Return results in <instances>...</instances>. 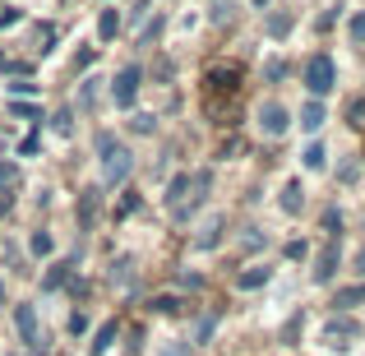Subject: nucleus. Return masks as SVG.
Instances as JSON below:
<instances>
[{
	"mask_svg": "<svg viewBox=\"0 0 365 356\" xmlns=\"http://www.w3.org/2000/svg\"><path fill=\"white\" fill-rule=\"evenodd\" d=\"M74 213H79V232H88L93 223H98V213H102V190H79V208H74Z\"/></svg>",
	"mask_w": 365,
	"mask_h": 356,
	"instance_id": "nucleus-10",
	"label": "nucleus"
},
{
	"mask_svg": "<svg viewBox=\"0 0 365 356\" xmlns=\"http://www.w3.org/2000/svg\"><path fill=\"white\" fill-rule=\"evenodd\" d=\"M139 83H143V70H139V65H125L116 79H111V102H116V107H134Z\"/></svg>",
	"mask_w": 365,
	"mask_h": 356,
	"instance_id": "nucleus-5",
	"label": "nucleus"
},
{
	"mask_svg": "<svg viewBox=\"0 0 365 356\" xmlns=\"http://www.w3.org/2000/svg\"><path fill=\"white\" fill-rule=\"evenodd\" d=\"M250 5H255V9H268V0H250Z\"/></svg>",
	"mask_w": 365,
	"mask_h": 356,
	"instance_id": "nucleus-38",
	"label": "nucleus"
},
{
	"mask_svg": "<svg viewBox=\"0 0 365 356\" xmlns=\"http://www.w3.org/2000/svg\"><path fill=\"white\" fill-rule=\"evenodd\" d=\"M0 65H5V56H0Z\"/></svg>",
	"mask_w": 365,
	"mask_h": 356,
	"instance_id": "nucleus-39",
	"label": "nucleus"
},
{
	"mask_svg": "<svg viewBox=\"0 0 365 356\" xmlns=\"http://www.w3.org/2000/svg\"><path fill=\"white\" fill-rule=\"evenodd\" d=\"M268 33H273V37H287V33H292V14H273V19H268Z\"/></svg>",
	"mask_w": 365,
	"mask_h": 356,
	"instance_id": "nucleus-24",
	"label": "nucleus"
},
{
	"mask_svg": "<svg viewBox=\"0 0 365 356\" xmlns=\"http://www.w3.org/2000/svg\"><path fill=\"white\" fill-rule=\"evenodd\" d=\"M19 185V167H5L0 162V190H14Z\"/></svg>",
	"mask_w": 365,
	"mask_h": 356,
	"instance_id": "nucleus-26",
	"label": "nucleus"
},
{
	"mask_svg": "<svg viewBox=\"0 0 365 356\" xmlns=\"http://www.w3.org/2000/svg\"><path fill=\"white\" fill-rule=\"evenodd\" d=\"M158 356H195V352H190V342H167Z\"/></svg>",
	"mask_w": 365,
	"mask_h": 356,
	"instance_id": "nucleus-28",
	"label": "nucleus"
},
{
	"mask_svg": "<svg viewBox=\"0 0 365 356\" xmlns=\"http://www.w3.org/2000/svg\"><path fill=\"white\" fill-rule=\"evenodd\" d=\"M93 148H98V158H102V162H107L111 153L120 148V143H116V134H111V130H98V139H93Z\"/></svg>",
	"mask_w": 365,
	"mask_h": 356,
	"instance_id": "nucleus-21",
	"label": "nucleus"
},
{
	"mask_svg": "<svg viewBox=\"0 0 365 356\" xmlns=\"http://www.w3.org/2000/svg\"><path fill=\"white\" fill-rule=\"evenodd\" d=\"M351 268H356V273H361V278H365V245H361V250H356V259H351Z\"/></svg>",
	"mask_w": 365,
	"mask_h": 356,
	"instance_id": "nucleus-37",
	"label": "nucleus"
},
{
	"mask_svg": "<svg viewBox=\"0 0 365 356\" xmlns=\"http://www.w3.org/2000/svg\"><path fill=\"white\" fill-rule=\"evenodd\" d=\"M287 125H292V111L282 107V102H264V107H259V130L264 134H287Z\"/></svg>",
	"mask_w": 365,
	"mask_h": 356,
	"instance_id": "nucleus-7",
	"label": "nucleus"
},
{
	"mask_svg": "<svg viewBox=\"0 0 365 356\" xmlns=\"http://www.w3.org/2000/svg\"><path fill=\"white\" fill-rule=\"evenodd\" d=\"M282 208H287V213H301V208H305V190H301V180H287V190H282Z\"/></svg>",
	"mask_w": 365,
	"mask_h": 356,
	"instance_id": "nucleus-16",
	"label": "nucleus"
},
{
	"mask_svg": "<svg viewBox=\"0 0 365 356\" xmlns=\"http://www.w3.org/2000/svg\"><path fill=\"white\" fill-rule=\"evenodd\" d=\"M365 301V283H356V287H342L338 296H333V305H338V310H351V305H361Z\"/></svg>",
	"mask_w": 365,
	"mask_h": 356,
	"instance_id": "nucleus-18",
	"label": "nucleus"
},
{
	"mask_svg": "<svg viewBox=\"0 0 365 356\" xmlns=\"http://www.w3.org/2000/svg\"><path fill=\"white\" fill-rule=\"evenodd\" d=\"M153 125H158L153 116H134V134H153Z\"/></svg>",
	"mask_w": 365,
	"mask_h": 356,
	"instance_id": "nucleus-32",
	"label": "nucleus"
},
{
	"mask_svg": "<svg viewBox=\"0 0 365 356\" xmlns=\"http://www.w3.org/2000/svg\"><path fill=\"white\" fill-rule=\"evenodd\" d=\"M116 33H120V14H116V9H102V19H98V37H102V42H111Z\"/></svg>",
	"mask_w": 365,
	"mask_h": 356,
	"instance_id": "nucleus-19",
	"label": "nucleus"
},
{
	"mask_svg": "<svg viewBox=\"0 0 365 356\" xmlns=\"http://www.w3.org/2000/svg\"><path fill=\"white\" fill-rule=\"evenodd\" d=\"M264 74H268V83H277V79L287 74V65H282V61H268V65H264Z\"/></svg>",
	"mask_w": 365,
	"mask_h": 356,
	"instance_id": "nucleus-29",
	"label": "nucleus"
},
{
	"mask_svg": "<svg viewBox=\"0 0 365 356\" xmlns=\"http://www.w3.org/2000/svg\"><path fill=\"white\" fill-rule=\"evenodd\" d=\"M208 185H213V171H195V190H190V199H185V204H180V208H171V218H180V223H185V218L195 213L199 204H204Z\"/></svg>",
	"mask_w": 365,
	"mask_h": 356,
	"instance_id": "nucleus-9",
	"label": "nucleus"
},
{
	"mask_svg": "<svg viewBox=\"0 0 365 356\" xmlns=\"http://www.w3.org/2000/svg\"><path fill=\"white\" fill-rule=\"evenodd\" d=\"M324 121H329V111H324V102H319V98H310V102L301 107V130L319 134V130H324Z\"/></svg>",
	"mask_w": 365,
	"mask_h": 356,
	"instance_id": "nucleus-11",
	"label": "nucleus"
},
{
	"mask_svg": "<svg viewBox=\"0 0 365 356\" xmlns=\"http://www.w3.org/2000/svg\"><path fill=\"white\" fill-rule=\"evenodd\" d=\"M74 130V121H70V111H56V134H70Z\"/></svg>",
	"mask_w": 365,
	"mask_h": 356,
	"instance_id": "nucleus-31",
	"label": "nucleus"
},
{
	"mask_svg": "<svg viewBox=\"0 0 365 356\" xmlns=\"http://www.w3.org/2000/svg\"><path fill=\"white\" fill-rule=\"evenodd\" d=\"M70 273H74V259H56V264L46 268L42 287H46V292H56V287H65V283H70Z\"/></svg>",
	"mask_w": 365,
	"mask_h": 356,
	"instance_id": "nucleus-12",
	"label": "nucleus"
},
{
	"mask_svg": "<svg viewBox=\"0 0 365 356\" xmlns=\"http://www.w3.org/2000/svg\"><path fill=\"white\" fill-rule=\"evenodd\" d=\"M236 93H241V70L236 65H217V70H208L204 79V98H208V111H217V102H232Z\"/></svg>",
	"mask_w": 365,
	"mask_h": 356,
	"instance_id": "nucleus-1",
	"label": "nucleus"
},
{
	"mask_svg": "<svg viewBox=\"0 0 365 356\" xmlns=\"http://www.w3.org/2000/svg\"><path fill=\"white\" fill-rule=\"evenodd\" d=\"M338 264H342V236H329L324 240V250L314 255V283H333L338 278Z\"/></svg>",
	"mask_w": 365,
	"mask_h": 356,
	"instance_id": "nucleus-4",
	"label": "nucleus"
},
{
	"mask_svg": "<svg viewBox=\"0 0 365 356\" xmlns=\"http://www.w3.org/2000/svg\"><path fill=\"white\" fill-rule=\"evenodd\" d=\"M130 171H134V158L125 148H116L107 162H102V180H107V185H125V180H130Z\"/></svg>",
	"mask_w": 365,
	"mask_h": 356,
	"instance_id": "nucleus-8",
	"label": "nucleus"
},
{
	"mask_svg": "<svg viewBox=\"0 0 365 356\" xmlns=\"http://www.w3.org/2000/svg\"><path fill=\"white\" fill-rule=\"evenodd\" d=\"M217 232H222V218H208L204 232L195 236V245H199V250H213V245H217Z\"/></svg>",
	"mask_w": 365,
	"mask_h": 356,
	"instance_id": "nucleus-20",
	"label": "nucleus"
},
{
	"mask_svg": "<svg viewBox=\"0 0 365 356\" xmlns=\"http://www.w3.org/2000/svg\"><path fill=\"white\" fill-rule=\"evenodd\" d=\"M351 42H365V9H361V14H351Z\"/></svg>",
	"mask_w": 365,
	"mask_h": 356,
	"instance_id": "nucleus-27",
	"label": "nucleus"
},
{
	"mask_svg": "<svg viewBox=\"0 0 365 356\" xmlns=\"http://www.w3.org/2000/svg\"><path fill=\"white\" fill-rule=\"evenodd\" d=\"M116 333H120V324H116V320H107V324H102L98 333H93L88 352H93V356H107V347H111V342H116Z\"/></svg>",
	"mask_w": 365,
	"mask_h": 356,
	"instance_id": "nucleus-14",
	"label": "nucleus"
},
{
	"mask_svg": "<svg viewBox=\"0 0 365 356\" xmlns=\"http://www.w3.org/2000/svg\"><path fill=\"white\" fill-rule=\"evenodd\" d=\"M227 14H232V0H217V5H213V24H222Z\"/></svg>",
	"mask_w": 365,
	"mask_h": 356,
	"instance_id": "nucleus-34",
	"label": "nucleus"
},
{
	"mask_svg": "<svg viewBox=\"0 0 365 356\" xmlns=\"http://www.w3.org/2000/svg\"><path fill=\"white\" fill-rule=\"evenodd\" d=\"M70 333H74V338H83V333H88V310H74L70 315Z\"/></svg>",
	"mask_w": 365,
	"mask_h": 356,
	"instance_id": "nucleus-25",
	"label": "nucleus"
},
{
	"mask_svg": "<svg viewBox=\"0 0 365 356\" xmlns=\"http://www.w3.org/2000/svg\"><path fill=\"white\" fill-rule=\"evenodd\" d=\"M14 329H19V338L28 342V347H42V324H37V310L33 305H14Z\"/></svg>",
	"mask_w": 365,
	"mask_h": 356,
	"instance_id": "nucleus-6",
	"label": "nucleus"
},
{
	"mask_svg": "<svg viewBox=\"0 0 365 356\" xmlns=\"http://www.w3.org/2000/svg\"><path fill=\"white\" fill-rule=\"evenodd\" d=\"M28 250H33L37 259H46L56 250V240H51V232H33V240H28Z\"/></svg>",
	"mask_w": 365,
	"mask_h": 356,
	"instance_id": "nucleus-22",
	"label": "nucleus"
},
{
	"mask_svg": "<svg viewBox=\"0 0 365 356\" xmlns=\"http://www.w3.org/2000/svg\"><path fill=\"white\" fill-rule=\"evenodd\" d=\"M347 116H351V125H356V121H365V98H351V107H347Z\"/></svg>",
	"mask_w": 365,
	"mask_h": 356,
	"instance_id": "nucleus-30",
	"label": "nucleus"
},
{
	"mask_svg": "<svg viewBox=\"0 0 365 356\" xmlns=\"http://www.w3.org/2000/svg\"><path fill=\"white\" fill-rule=\"evenodd\" d=\"M93 61H98V51H79V56H74V70H88Z\"/></svg>",
	"mask_w": 365,
	"mask_h": 356,
	"instance_id": "nucleus-33",
	"label": "nucleus"
},
{
	"mask_svg": "<svg viewBox=\"0 0 365 356\" xmlns=\"http://www.w3.org/2000/svg\"><path fill=\"white\" fill-rule=\"evenodd\" d=\"M153 310H158V315H180L185 301H180V296H153Z\"/></svg>",
	"mask_w": 365,
	"mask_h": 356,
	"instance_id": "nucleus-23",
	"label": "nucleus"
},
{
	"mask_svg": "<svg viewBox=\"0 0 365 356\" xmlns=\"http://www.w3.org/2000/svg\"><path fill=\"white\" fill-rule=\"evenodd\" d=\"M134 208H139V195H134V190H125V204H120V213H134Z\"/></svg>",
	"mask_w": 365,
	"mask_h": 356,
	"instance_id": "nucleus-36",
	"label": "nucleus"
},
{
	"mask_svg": "<svg viewBox=\"0 0 365 356\" xmlns=\"http://www.w3.org/2000/svg\"><path fill=\"white\" fill-rule=\"evenodd\" d=\"M268 283V268L264 264H255V268H245V273H236V287L241 292H255V287H264Z\"/></svg>",
	"mask_w": 365,
	"mask_h": 356,
	"instance_id": "nucleus-15",
	"label": "nucleus"
},
{
	"mask_svg": "<svg viewBox=\"0 0 365 356\" xmlns=\"http://www.w3.org/2000/svg\"><path fill=\"white\" fill-rule=\"evenodd\" d=\"M190 190H195V176H190V171H180V176L167 185V204H171V208H180V204L190 199Z\"/></svg>",
	"mask_w": 365,
	"mask_h": 356,
	"instance_id": "nucleus-13",
	"label": "nucleus"
},
{
	"mask_svg": "<svg viewBox=\"0 0 365 356\" xmlns=\"http://www.w3.org/2000/svg\"><path fill=\"white\" fill-rule=\"evenodd\" d=\"M356 338H361V324H356V320H347V315H333V320L324 324V347H333V352L351 347Z\"/></svg>",
	"mask_w": 365,
	"mask_h": 356,
	"instance_id": "nucleus-3",
	"label": "nucleus"
},
{
	"mask_svg": "<svg viewBox=\"0 0 365 356\" xmlns=\"http://www.w3.org/2000/svg\"><path fill=\"white\" fill-rule=\"evenodd\" d=\"M37 83H28V79H19V83H9V93H14V98H28V93H33Z\"/></svg>",
	"mask_w": 365,
	"mask_h": 356,
	"instance_id": "nucleus-35",
	"label": "nucleus"
},
{
	"mask_svg": "<svg viewBox=\"0 0 365 356\" xmlns=\"http://www.w3.org/2000/svg\"><path fill=\"white\" fill-rule=\"evenodd\" d=\"M305 88H310L314 98H324V93L338 88V70H333L329 56H310V65H305Z\"/></svg>",
	"mask_w": 365,
	"mask_h": 356,
	"instance_id": "nucleus-2",
	"label": "nucleus"
},
{
	"mask_svg": "<svg viewBox=\"0 0 365 356\" xmlns=\"http://www.w3.org/2000/svg\"><path fill=\"white\" fill-rule=\"evenodd\" d=\"M301 162H305V171H324L329 167V148H324V143H310V148L301 153Z\"/></svg>",
	"mask_w": 365,
	"mask_h": 356,
	"instance_id": "nucleus-17",
	"label": "nucleus"
}]
</instances>
